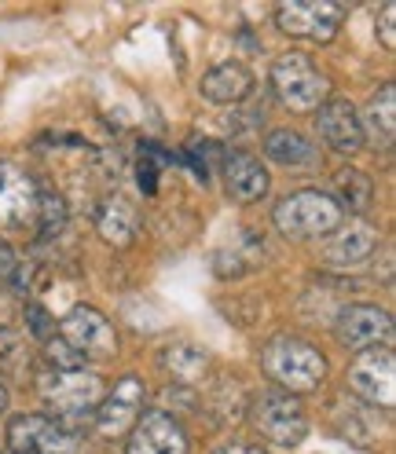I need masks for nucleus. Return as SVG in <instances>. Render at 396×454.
I'll use <instances>...</instances> for the list:
<instances>
[{"label": "nucleus", "mask_w": 396, "mask_h": 454, "mask_svg": "<svg viewBox=\"0 0 396 454\" xmlns=\"http://www.w3.org/2000/svg\"><path fill=\"white\" fill-rule=\"evenodd\" d=\"M261 366L279 388H287V395L316 392L327 381V356L313 340L294 337V333L272 337L261 352Z\"/></svg>", "instance_id": "f257e3e1"}, {"label": "nucleus", "mask_w": 396, "mask_h": 454, "mask_svg": "<svg viewBox=\"0 0 396 454\" xmlns=\"http://www.w3.org/2000/svg\"><path fill=\"white\" fill-rule=\"evenodd\" d=\"M272 89L279 103L294 114H316L330 99L327 74L301 51H287L272 63Z\"/></svg>", "instance_id": "f03ea898"}, {"label": "nucleus", "mask_w": 396, "mask_h": 454, "mask_svg": "<svg viewBox=\"0 0 396 454\" xmlns=\"http://www.w3.org/2000/svg\"><path fill=\"white\" fill-rule=\"evenodd\" d=\"M342 206L334 202L327 191H294L275 206L272 220L287 239H320L334 235L342 227Z\"/></svg>", "instance_id": "7ed1b4c3"}, {"label": "nucleus", "mask_w": 396, "mask_h": 454, "mask_svg": "<svg viewBox=\"0 0 396 454\" xmlns=\"http://www.w3.org/2000/svg\"><path fill=\"white\" fill-rule=\"evenodd\" d=\"M37 392L55 418H84L96 414L99 400L107 395L103 378L92 371H44L37 378Z\"/></svg>", "instance_id": "20e7f679"}, {"label": "nucleus", "mask_w": 396, "mask_h": 454, "mask_svg": "<svg viewBox=\"0 0 396 454\" xmlns=\"http://www.w3.org/2000/svg\"><path fill=\"white\" fill-rule=\"evenodd\" d=\"M249 421L261 440H268L282 450L301 447V440L308 436V414L297 395H287V392H265L261 400H253Z\"/></svg>", "instance_id": "39448f33"}, {"label": "nucleus", "mask_w": 396, "mask_h": 454, "mask_svg": "<svg viewBox=\"0 0 396 454\" xmlns=\"http://www.w3.org/2000/svg\"><path fill=\"white\" fill-rule=\"evenodd\" d=\"M345 22V8L334 0H287L275 8V26L287 37L313 41V44H330Z\"/></svg>", "instance_id": "423d86ee"}, {"label": "nucleus", "mask_w": 396, "mask_h": 454, "mask_svg": "<svg viewBox=\"0 0 396 454\" xmlns=\"http://www.w3.org/2000/svg\"><path fill=\"white\" fill-rule=\"evenodd\" d=\"M345 381H349V392H356L363 403L392 411V400H396V359H392L389 348L356 352Z\"/></svg>", "instance_id": "0eeeda50"}, {"label": "nucleus", "mask_w": 396, "mask_h": 454, "mask_svg": "<svg viewBox=\"0 0 396 454\" xmlns=\"http://www.w3.org/2000/svg\"><path fill=\"white\" fill-rule=\"evenodd\" d=\"M59 337L67 345L84 359H110L118 352V333L115 326L107 323L103 311L89 308V304H77L63 316V326H59Z\"/></svg>", "instance_id": "6e6552de"}, {"label": "nucleus", "mask_w": 396, "mask_h": 454, "mask_svg": "<svg viewBox=\"0 0 396 454\" xmlns=\"http://www.w3.org/2000/svg\"><path fill=\"white\" fill-rule=\"evenodd\" d=\"M144 400H147V388L136 374H125L122 381H115V388L103 395L96 414H92L96 433L103 440H122L125 433H132V425L139 421V414H144Z\"/></svg>", "instance_id": "1a4fd4ad"}, {"label": "nucleus", "mask_w": 396, "mask_h": 454, "mask_svg": "<svg viewBox=\"0 0 396 454\" xmlns=\"http://www.w3.org/2000/svg\"><path fill=\"white\" fill-rule=\"evenodd\" d=\"M337 345L349 352H367V348H385L392 337V316L378 304H349L337 311L334 323Z\"/></svg>", "instance_id": "9d476101"}, {"label": "nucleus", "mask_w": 396, "mask_h": 454, "mask_svg": "<svg viewBox=\"0 0 396 454\" xmlns=\"http://www.w3.org/2000/svg\"><path fill=\"white\" fill-rule=\"evenodd\" d=\"M12 454H77V440L63 421L48 414H19L8 425Z\"/></svg>", "instance_id": "9b49d317"}, {"label": "nucleus", "mask_w": 396, "mask_h": 454, "mask_svg": "<svg viewBox=\"0 0 396 454\" xmlns=\"http://www.w3.org/2000/svg\"><path fill=\"white\" fill-rule=\"evenodd\" d=\"M37 194L41 187L30 173L0 161V227L4 231H26L37 223Z\"/></svg>", "instance_id": "f8f14e48"}, {"label": "nucleus", "mask_w": 396, "mask_h": 454, "mask_svg": "<svg viewBox=\"0 0 396 454\" xmlns=\"http://www.w3.org/2000/svg\"><path fill=\"white\" fill-rule=\"evenodd\" d=\"M125 454H187V433L173 414L147 411L132 425Z\"/></svg>", "instance_id": "ddd939ff"}, {"label": "nucleus", "mask_w": 396, "mask_h": 454, "mask_svg": "<svg viewBox=\"0 0 396 454\" xmlns=\"http://www.w3.org/2000/svg\"><path fill=\"white\" fill-rule=\"evenodd\" d=\"M316 129H320V139L337 151V154H356L363 151V125H360V114L349 99H327L320 110H316Z\"/></svg>", "instance_id": "4468645a"}, {"label": "nucleus", "mask_w": 396, "mask_h": 454, "mask_svg": "<svg viewBox=\"0 0 396 454\" xmlns=\"http://www.w3.org/2000/svg\"><path fill=\"white\" fill-rule=\"evenodd\" d=\"M220 168H224V187H228V194L235 198L239 206H253V202H261V198L272 191V176H268V168L261 165V158H253V154H246V151H232V154H224Z\"/></svg>", "instance_id": "2eb2a0df"}, {"label": "nucleus", "mask_w": 396, "mask_h": 454, "mask_svg": "<svg viewBox=\"0 0 396 454\" xmlns=\"http://www.w3.org/2000/svg\"><path fill=\"white\" fill-rule=\"evenodd\" d=\"M202 96L210 99V103H220V106H235V103H242V99H249V92H253V74H249V67H242V63H220V67H213L210 74H202Z\"/></svg>", "instance_id": "dca6fc26"}, {"label": "nucleus", "mask_w": 396, "mask_h": 454, "mask_svg": "<svg viewBox=\"0 0 396 454\" xmlns=\"http://www.w3.org/2000/svg\"><path fill=\"white\" fill-rule=\"evenodd\" d=\"M378 246V231L367 223H356L342 235H330V242L323 246V261L330 268H356L360 261H367Z\"/></svg>", "instance_id": "f3484780"}, {"label": "nucleus", "mask_w": 396, "mask_h": 454, "mask_svg": "<svg viewBox=\"0 0 396 454\" xmlns=\"http://www.w3.org/2000/svg\"><path fill=\"white\" fill-rule=\"evenodd\" d=\"M158 363L169 371V378H173L177 385H194L198 378H202L210 371V356L206 348L198 345H187V340H180V345H165Z\"/></svg>", "instance_id": "a211bd4d"}, {"label": "nucleus", "mask_w": 396, "mask_h": 454, "mask_svg": "<svg viewBox=\"0 0 396 454\" xmlns=\"http://www.w3.org/2000/svg\"><path fill=\"white\" fill-rule=\"evenodd\" d=\"M265 154L287 168H301L316 161V147L297 132V129H275L265 136Z\"/></svg>", "instance_id": "6ab92c4d"}, {"label": "nucleus", "mask_w": 396, "mask_h": 454, "mask_svg": "<svg viewBox=\"0 0 396 454\" xmlns=\"http://www.w3.org/2000/svg\"><path fill=\"white\" fill-rule=\"evenodd\" d=\"M96 227L107 242L129 246L136 239V209L125 202V198H107L96 213Z\"/></svg>", "instance_id": "aec40b11"}, {"label": "nucleus", "mask_w": 396, "mask_h": 454, "mask_svg": "<svg viewBox=\"0 0 396 454\" xmlns=\"http://www.w3.org/2000/svg\"><path fill=\"white\" fill-rule=\"evenodd\" d=\"M360 125H363V136L371 132L375 139H382L385 147L392 144V136H396V89H392V84H385L378 96H371Z\"/></svg>", "instance_id": "412c9836"}, {"label": "nucleus", "mask_w": 396, "mask_h": 454, "mask_svg": "<svg viewBox=\"0 0 396 454\" xmlns=\"http://www.w3.org/2000/svg\"><path fill=\"white\" fill-rule=\"evenodd\" d=\"M334 187H337L334 202L342 206V213L345 209L367 213V209H371V202H375V184H371V176H367L363 168H342V173L334 176Z\"/></svg>", "instance_id": "4be33fe9"}, {"label": "nucleus", "mask_w": 396, "mask_h": 454, "mask_svg": "<svg viewBox=\"0 0 396 454\" xmlns=\"http://www.w3.org/2000/svg\"><path fill=\"white\" fill-rule=\"evenodd\" d=\"M63 227H67V202H63V194L41 187V194H37V223H34L37 239H55Z\"/></svg>", "instance_id": "5701e85b"}, {"label": "nucleus", "mask_w": 396, "mask_h": 454, "mask_svg": "<svg viewBox=\"0 0 396 454\" xmlns=\"http://www.w3.org/2000/svg\"><path fill=\"white\" fill-rule=\"evenodd\" d=\"M169 161V154L158 147V144H144L139 147V161H136V184L144 194H154L158 191V173L162 165Z\"/></svg>", "instance_id": "b1692460"}, {"label": "nucleus", "mask_w": 396, "mask_h": 454, "mask_svg": "<svg viewBox=\"0 0 396 454\" xmlns=\"http://www.w3.org/2000/svg\"><path fill=\"white\" fill-rule=\"evenodd\" d=\"M220 144H213V139H187V147H184V161L191 165V173L198 180H210V154H217Z\"/></svg>", "instance_id": "393cba45"}, {"label": "nucleus", "mask_w": 396, "mask_h": 454, "mask_svg": "<svg viewBox=\"0 0 396 454\" xmlns=\"http://www.w3.org/2000/svg\"><path fill=\"white\" fill-rule=\"evenodd\" d=\"M26 363H30V356L22 352L19 333H0V366H4L8 374H22Z\"/></svg>", "instance_id": "a878e982"}, {"label": "nucleus", "mask_w": 396, "mask_h": 454, "mask_svg": "<svg viewBox=\"0 0 396 454\" xmlns=\"http://www.w3.org/2000/svg\"><path fill=\"white\" fill-rule=\"evenodd\" d=\"M26 319H30V330H34L37 337H44V340L55 333V323H51V316H48L44 308H37V304H26Z\"/></svg>", "instance_id": "bb28decb"}, {"label": "nucleus", "mask_w": 396, "mask_h": 454, "mask_svg": "<svg viewBox=\"0 0 396 454\" xmlns=\"http://www.w3.org/2000/svg\"><path fill=\"white\" fill-rule=\"evenodd\" d=\"M378 37L385 48H396V4H385L378 15Z\"/></svg>", "instance_id": "cd10ccee"}, {"label": "nucleus", "mask_w": 396, "mask_h": 454, "mask_svg": "<svg viewBox=\"0 0 396 454\" xmlns=\"http://www.w3.org/2000/svg\"><path fill=\"white\" fill-rule=\"evenodd\" d=\"M15 249L4 242V239H0V278H12L15 275Z\"/></svg>", "instance_id": "c85d7f7f"}, {"label": "nucleus", "mask_w": 396, "mask_h": 454, "mask_svg": "<svg viewBox=\"0 0 396 454\" xmlns=\"http://www.w3.org/2000/svg\"><path fill=\"white\" fill-rule=\"evenodd\" d=\"M217 454H268L261 447H249V443H228V447H220Z\"/></svg>", "instance_id": "c756f323"}, {"label": "nucleus", "mask_w": 396, "mask_h": 454, "mask_svg": "<svg viewBox=\"0 0 396 454\" xmlns=\"http://www.w3.org/2000/svg\"><path fill=\"white\" fill-rule=\"evenodd\" d=\"M4 411H8V388L0 385V414H4Z\"/></svg>", "instance_id": "7c9ffc66"}, {"label": "nucleus", "mask_w": 396, "mask_h": 454, "mask_svg": "<svg viewBox=\"0 0 396 454\" xmlns=\"http://www.w3.org/2000/svg\"><path fill=\"white\" fill-rule=\"evenodd\" d=\"M8 454H12V450H8Z\"/></svg>", "instance_id": "2f4dec72"}]
</instances>
